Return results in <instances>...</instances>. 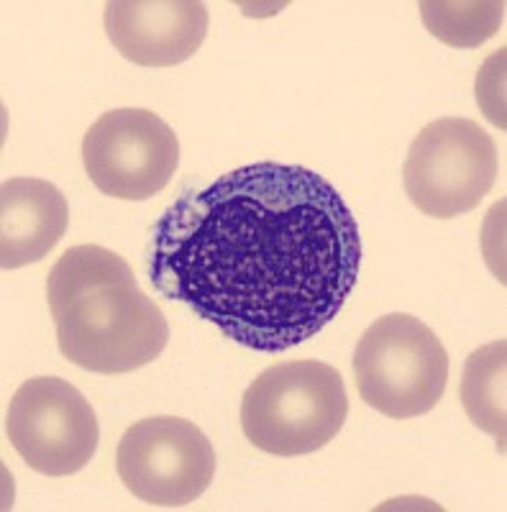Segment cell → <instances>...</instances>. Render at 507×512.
<instances>
[{
	"label": "cell",
	"mask_w": 507,
	"mask_h": 512,
	"mask_svg": "<svg viewBox=\"0 0 507 512\" xmlns=\"http://www.w3.org/2000/svg\"><path fill=\"white\" fill-rule=\"evenodd\" d=\"M362 269L359 223L298 164L257 162L187 192L154 226L149 280L223 336L282 354L341 313Z\"/></svg>",
	"instance_id": "obj_1"
},
{
	"label": "cell",
	"mask_w": 507,
	"mask_h": 512,
	"mask_svg": "<svg viewBox=\"0 0 507 512\" xmlns=\"http://www.w3.org/2000/svg\"><path fill=\"white\" fill-rule=\"evenodd\" d=\"M349 418L344 379L315 359L264 369L241 400V431L259 451L282 459L321 451Z\"/></svg>",
	"instance_id": "obj_2"
},
{
	"label": "cell",
	"mask_w": 507,
	"mask_h": 512,
	"mask_svg": "<svg viewBox=\"0 0 507 512\" xmlns=\"http://www.w3.org/2000/svg\"><path fill=\"white\" fill-rule=\"evenodd\" d=\"M354 377L372 410L395 420L418 418L431 413L446 392L449 354L423 320L390 313L359 338Z\"/></svg>",
	"instance_id": "obj_3"
},
{
	"label": "cell",
	"mask_w": 507,
	"mask_h": 512,
	"mask_svg": "<svg viewBox=\"0 0 507 512\" xmlns=\"http://www.w3.org/2000/svg\"><path fill=\"white\" fill-rule=\"evenodd\" d=\"M167 341V318L136 280L77 297L57 318L59 351L85 372H136L159 359Z\"/></svg>",
	"instance_id": "obj_4"
},
{
	"label": "cell",
	"mask_w": 507,
	"mask_h": 512,
	"mask_svg": "<svg viewBox=\"0 0 507 512\" xmlns=\"http://www.w3.org/2000/svg\"><path fill=\"white\" fill-rule=\"evenodd\" d=\"M497 146L472 118H438L410 144L403 167L410 203L431 218H459L490 195Z\"/></svg>",
	"instance_id": "obj_5"
},
{
	"label": "cell",
	"mask_w": 507,
	"mask_h": 512,
	"mask_svg": "<svg viewBox=\"0 0 507 512\" xmlns=\"http://www.w3.org/2000/svg\"><path fill=\"white\" fill-rule=\"evenodd\" d=\"M6 433L16 454L44 477L85 469L100 441L88 397L59 377H34L18 387L8 405Z\"/></svg>",
	"instance_id": "obj_6"
},
{
	"label": "cell",
	"mask_w": 507,
	"mask_h": 512,
	"mask_svg": "<svg viewBox=\"0 0 507 512\" xmlns=\"http://www.w3.org/2000/svg\"><path fill=\"white\" fill-rule=\"evenodd\" d=\"M116 469L123 487L146 505L185 507L213 482L216 451L195 423L159 415L123 433Z\"/></svg>",
	"instance_id": "obj_7"
},
{
	"label": "cell",
	"mask_w": 507,
	"mask_h": 512,
	"mask_svg": "<svg viewBox=\"0 0 507 512\" xmlns=\"http://www.w3.org/2000/svg\"><path fill=\"white\" fill-rule=\"evenodd\" d=\"M82 162L103 195L139 203L172 182L180 164V141L157 113L116 108L88 128Z\"/></svg>",
	"instance_id": "obj_8"
},
{
	"label": "cell",
	"mask_w": 507,
	"mask_h": 512,
	"mask_svg": "<svg viewBox=\"0 0 507 512\" xmlns=\"http://www.w3.org/2000/svg\"><path fill=\"white\" fill-rule=\"evenodd\" d=\"M116 52L141 67L187 62L208 36V8L198 0H113L103 11Z\"/></svg>",
	"instance_id": "obj_9"
},
{
	"label": "cell",
	"mask_w": 507,
	"mask_h": 512,
	"mask_svg": "<svg viewBox=\"0 0 507 512\" xmlns=\"http://www.w3.org/2000/svg\"><path fill=\"white\" fill-rule=\"evenodd\" d=\"M70 205L57 185L13 177L0 187V267L21 269L41 262L62 241Z\"/></svg>",
	"instance_id": "obj_10"
},
{
	"label": "cell",
	"mask_w": 507,
	"mask_h": 512,
	"mask_svg": "<svg viewBox=\"0 0 507 512\" xmlns=\"http://www.w3.org/2000/svg\"><path fill=\"white\" fill-rule=\"evenodd\" d=\"M507 344L505 338L472 351L461 374V405L479 431L490 433L505 451L507 425Z\"/></svg>",
	"instance_id": "obj_11"
},
{
	"label": "cell",
	"mask_w": 507,
	"mask_h": 512,
	"mask_svg": "<svg viewBox=\"0 0 507 512\" xmlns=\"http://www.w3.org/2000/svg\"><path fill=\"white\" fill-rule=\"evenodd\" d=\"M134 280V272L121 256L95 244H80L59 256L47 280V300L54 320L65 313L77 297L113 282Z\"/></svg>",
	"instance_id": "obj_12"
},
{
	"label": "cell",
	"mask_w": 507,
	"mask_h": 512,
	"mask_svg": "<svg viewBox=\"0 0 507 512\" xmlns=\"http://www.w3.org/2000/svg\"><path fill=\"white\" fill-rule=\"evenodd\" d=\"M420 16L438 41L456 49H474L500 31L502 0H423Z\"/></svg>",
	"instance_id": "obj_13"
}]
</instances>
